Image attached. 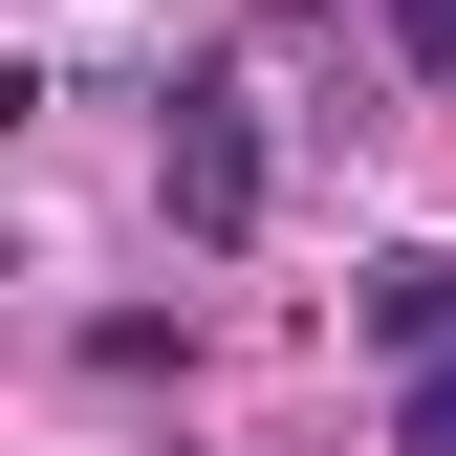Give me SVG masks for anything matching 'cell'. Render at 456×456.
Here are the masks:
<instances>
[{
  "instance_id": "obj_1",
  "label": "cell",
  "mask_w": 456,
  "mask_h": 456,
  "mask_svg": "<svg viewBox=\"0 0 456 456\" xmlns=\"http://www.w3.org/2000/svg\"><path fill=\"white\" fill-rule=\"evenodd\" d=\"M152 196H175V240L217 261V240H261V87H175V109H152Z\"/></svg>"
},
{
  "instance_id": "obj_2",
  "label": "cell",
  "mask_w": 456,
  "mask_h": 456,
  "mask_svg": "<svg viewBox=\"0 0 456 456\" xmlns=\"http://www.w3.org/2000/svg\"><path fill=\"white\" fill-rule=\"evenodd\" d=\"M348 326H370L391 370H413V348H456V240H391V261L348 282Z\"/></svg>"
},
{
  "instance_id": "obj_3",
  "label": "cell",
  "mask_w": 456,
  "mask_h": 456,
  "mask_svg": "<svg viewBox=\"0 0 456 456\" xmlns=\"http://www.w3.org/2000/svg\"><path fill=\"white\" fill-rule=\"evenodd\" d=\"M391 456H456V348H413V370H391Z\"/></svg>"
},
{
  "instance_id": "obj_4",
  "label": "cell",
  "mask_w": 456,
  "mask_h": 456,
  "mask_svg": "<svg viewBox=\"0 0 456 456\" xmlns=\"http://www.w3.org/2000/svg\"><path fill=\"white\" fill-rule=\"evenodd\" d=\"M391 66H435V87H456V0H391Z\"/></svg>"
}]
</instances>
